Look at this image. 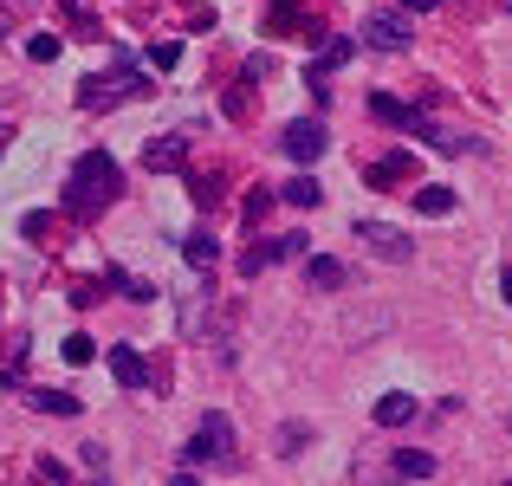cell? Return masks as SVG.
Listing matches in <instances>:
<instances>
[{"label":"cell","mask_w":512,"mask_h":486,"mask_svg":"<svg viewBox=\"0 0 512 486\" xmlns=\"http://www.w3.org/2000/svg\"><path fill=\"white\" fill-rule=\"evenodd\" d=\"M26 402L39 415H78V396H59V389H26Z\"/></svg>","instance_id":"cell-20"},{"label":"cell","mask_w":512,"mask_h":486,"mask_svg":"<svg viewBox=\"0 0 512 486\" xmlns=\"http://www.w3.org/2000/svg\"><path fill=\"white\" fill-rule=\"evenodd\" d=\"M325 143H331L325 117H292V124L279 130V150H286L292 162H318V156H325Z\"/></svg>","instance_id":"cell-6"},{"label":"cell","mask_w":512,"mask_h":486,"mask_svg":"<svg viewBox=\"0 0 512 486\" xmlns=\"http://www.w3.org/2000/svg\"><path fill=\"white\" fill-rule=\"evenodd\" d=\"M188 461H214V467H227L234 461V422H227V415H208V422L195 428V441H188Z\"/></svg>","instance_id":"cell-5"},{"label":"cell","mask_w":512,"mask_h":486,"mask_svg":"<svg viewBox=\"0 0 512 486\" xmlns=\"http://www.w3.org/2000/svg\"><path fill=\"white\" fill-rule=\"evenodd\" d=\"M143 59H150V72H169V65L182 59V46H175V39H163V46H150Z\"/></svg>","instance_id":"cell-25"},{"label":"cell","mask_w":512,"mask_h":486,"mask_svg":"<svg viewBox=\"0 0 512 486\" xmlns=\"http://www.w3.org/2000/svg\"><path fill=\"white\" fill-rule=\"evenodd\" d=\"M273 201H279V188H266V182H260V188H247V201H240V227H260Z\"/></svg>","instance_id":"cell-17"},{"label":"cell","mask_w":512,"mask_h":486,"mask_svg":"<svg viewBox=\"0 0 512 486\" xmlns=\"http://www.w3.org/2000/svg\"><path fill=\"white\" fill-rule=\"evenodd\" d=\"M500 7H506V13H512V0H500Z\"/></svg>","instance_id":"cell-31"},{"label":"cell","mask_w":512,"mask_h":486,"mask_svg":"<svg viewBox=\"0 0 512 486\" xmlns=\"http://www.w3.org/2000/svg\"><path fill=\"white\" fill-rule=\"evenodd\" d=\"M357 240L376 253V260H389V266H409L415 260V240L402 234V227H389V221H370V214L357 221Z\"/></svg>","instance_id":"cell-4"},{"label":"cell","mask_w":512,"mask_h":486,"mask_svg":"<svg viewBox=\"0 0 512 486\" xmlns=\"http://www.w3.org/2000/svg\"><path fill=\"white\" fill-rule=\"evenodd\" d=\"M59 13H65V20H72V33H98V13H91V0H59Z\"/></svg>","instance_id":"cell-21"},{"label":"cell","mask_w":512,"mask_h":486,"mask_svg":"<svg viewBox=\"0 0 512 486\" xmlns=\"http://www.w3.org/2000/svg\"><path fill=\"white\" fill-rule=\"evenodd\" d=\"M182 253H188V266H195V273H208V266L221 260V240H214L208 227H195V234L182 240Z\"/></svg>","instance_id":"cell-15"},{"label":"cell","mask_w":512,"mask_h":486,"mask_svg":"<svg viewBox=\"0 0 512 486\" xmlns=\"http://www.w3.org/2000/svg\"><path fill=\"white\" fill-rule=\"evenodd\" d=\"M124 195V175H117V162L104 156V150H85L72 162V175H65V214H72V221H91V214H104L111 208V201Z\"/></svg>","instance_id":"cell-1"},{"label":"cell","mask_w":512,"mask_h":486,"mask_svg":"<svg viewBox=\"0 0 512 486\" xmlns=\"http://www.w3.org/2000/svg\"><path fill=\"white\" fill-rule=\"evenodd\" d=\"M415 162L422 156H383V162H363V182L370 188H402L415 175Z\"/></svg>","instance_id":"cell-9"},{"label":"cell","mask_w":512,"mask_h":486,"mask_svg":"<svg viewBox=\"0 0 512 486\" xmlns=\"http://www.w3.org/2000/svg\"><path fill=\"white\" fill-rule=\"evenodd\" d=\"M150 91V78L130 65V52H117L111 46V72H91V78H78V104L85 111H111L117 98H143Z\"/></svg>","instance_id":"cell-2"},{"label":"cell","mask_w":512,"mask_h":486,"mask_svg":"<svg viewBox=\"0 0 512 486\" xmlns=\"http://www.w3.org/2000/svg\"><path fill=\"white\" fill-rule=\"evenodd\" d=\"M286 253H305V234H279V240H253L247 247V260H240V273H260V266H273V260H286Z\"/></svg>","instance_id":"cell-7"},{"label":"cell","mask_w":512,"mask_h":486,"mask_svg":"<svg viewBox=\"0 0 512 486\" xmlns=\"http://www.w3.org/2000/svg\"><path fill=\"white\" fill-rule=\"evenodd\" d=\"M59 39H52V33H33V39H26V59H39V65H52V59H59Z\"/></svg>","instance_id":"cell-23"},{"label":"cell","mask_w":512,"mask_h":486,"mask_svg":"<svg viewBox=\"0 0 512 486\" xmlns=\"http://www.w3.org/2000/svg\"><path fill=\"white\" fill-rule=\"evenodd\" d=\"M500 292H506V299H512V266H506V273H500Z\"/></svg>","instance_id":"cell-30"},{"label":"cell","mask_w":512,"mask_h":486,"mask_svg":"<svg viewBox=\"0 0 512 486\" xmlns=\"http://www.w3.org/2000/svg\"><path fill=\"white\" fill-rule=\"evenodd\" d=\"M312 286H325V292H338V286H350V273H344V266H338V260H325V253H318V260H312Z\"/></svg>","instance_id":"cell-22"},{"label":"cell","mask_w":512,"mask_h":486,"mask_svg":"<svg viewBox=\"0 0 512 486\" xmlns=\"http://www.w3.org/2000/svg\"><path fill=\"white\" fill-rule=\"evenodd\" d=\"M370 415H376V428H409V422H415L422 409H415V396H402V389H389V396L376 402Z\"/></svg>","instance_id":"cell-11"},{"label":"cell","mask_w":512,"mask_h":486,"mask_svg":"<svg viewBox=\"0 0 512 486\" xmlns=\"http://www.w3.org/2000/svg\"><path fill=\"white\" fill-rule=\"evenodd\" d=\"M350 52H357V46H350V39H325V46H318L312 72H305V78H312V91H318V104H325V72H338V65L350 59Z\"/></svg>","instance_id":"cell-10"},{"label":"cell","mask_w":512,"mask_h":486,"mask_svg":"<svg viewBox=\"0 0 512 486\" xmlns=\"http://www.w3.org/2000/svg\"><path fill=\"white\" fill-rule=\"evenodd\" d=\"M389 467H396V480H402V486H415V480H435V454H422V448H402Z\"/></svg>","instance_id":"cell-13"},{"label":"cell","mask_w":512,"mask_h":486,"mask_svg":"<svg viewBox=\"0 0 512 486\" xmlns=\"http://www.w3.org/2000/svg\"><path fill=\"white\" fill-rule=\"evenodd\" d=\"M396 7H402V13H409V20H415V13H435L441 0H396Z\"/></svg>","instance_id":"cell-28"},{"label":"cell","mask_w":512,"mask_h":486,"mask_svg":"<svg viewBox=\"0 0 512 486\" xmlns=\"http://www.w3.org/2000/svg\"><path fill=\"white\" fill-rule=\"evenodd\" d=\"M299 26H305L299 0H273V7H266V33H299Z\"/></svg>","instance_id":"cell-18"},{"label":"cell","mask_w":512,"mask_h":486,"mask_svg":"<svg viewBox=\"0 0 512 486\" xmlns=\"http://www.w3.org/2000/svg\"><path fill=\"white\" fill-rule=\"evenodd\" d=\"M188 188H195V201H221V175H188Z\"/></svg>","instance_id":"cell-27"},{"label":"cell","mask_w":512,"mask_h":486,"mask_svg":"<svg viewBox=\"0 0 512 486\" xmlns=\"http://www.w3.org/2000/svg\"><path fill=\"white\" fill-rule=\"evenodd\" d=\"M370 117H376V124H389V130H409V137L422 130V111H409V104L389 98V91H370Z\"/></svg>","instance_id":"cell-8"},{"label":"cell","mask_w":512,"mask_h":486,"mask_svg":"<svg viewBox=\"0 0 512 486\" xmlns=\"http://www.w3.org/2000/svg\"><path fill=\"white\" fill-rule=\"evenodd\" d=\"M279 201H292V208H318V201H325V188H318L312 175H292V182L279 188Z\"/></svg>","instance_id":"cell-19"},{"label":"cell","mask_w":512,"mask_h":486,"mask_svg":"<svg viewBox=\"0 0 512 486\" xmlns=\"http://www.w3.org/2000/svg\"><path fill=\"white\" fill-rule=\"evenodd\" d=\"M506 486H512V480H506Z\"/></svg>","instance_id":"cell-32"},{"label":"cell","mask_w":512,"mask_h":486,"mask_svg":"<svg viewBox=\"0 0 512 486\" xmlns=\"http://www.w3.org/2000/svg\"><path fill=\"white\" fill-rule=\"evenodd\" d=\"M415 208L428 214V221H441V214H454V188H441V182H428V188H415Z\"/></svg>","instance_id":"cell-16"},{"label":"cell","mask_w":512,"mask_h":486,"mask_svg":"<svg viewBox=\"0 0 512 486\" xmlns=\"http://www.w3.org/2000/svg\"><path fill=\"white\" fill-rule=\"evenodd\" d=\"M111 376H117L124 389H143V383H150V370H143V357H137L130 344H111Z\"/></svg>","instance_id":"cell-12"},{"label":"cell","mask_w":512,"mask_h":486,"mask_svg":"<svg viewBox=\"0 0 512 486\" xmlns=\"http://www.w3.org/2000/svg\"><path fill=\"white\" fill-rule=\"evenodd\" d=\"M65 357H72V363H91V357H98V344H91L85 331H72V337H65Z\"/></svg>","instance_id":"cell-26"},{"label":"cell","mask_w":512,"mask_h":486,"mask_svg":"<svg viewBox=\"0 0 512 486\" xmlns=\"http://www.w3.org/2000/svg\"><path fill=\"white\" fill-rule=\"evenodd\" d=\"M169 486H201V480H195V474H175V480H169Z\"/></svg>","instance_id":"cell-29"},{"label":"cell","mask_w":512,"mask_h":486,"mask_svg":"<svg viewBox=\"0 0 512 486\" xmlns=\"http://www.w3.org/2000/svg\"><path fill=\"white\" fill-rule=\"evenodd\" d=\"M305 441H312V428H305V422H286V428H279V454H299Z\"/></svg>","instance_id":"cell-24"},{"label":"cell","mask_w":512,"mask_h":486,"mask_svg":"<svg viewBox=\"0 0 512 486\" xmlns=\"http://www.w3.org/2000/svg\"><path fill=\"white\" fill-rule=\"evenodd\" d=\"M143 169H182V137H150L143 143Z\"/></svg>","instance_id":"cell-14"},{"label":"cell","mask_w":512,"mask_h":486,"mask_svg":"<svg viewBox=\"0 0 512 486\" xmlns=\"http://www.w3.org/2000/svg\"><path fill=\"white\" fill-rule=\"evenodd\" d=\"M363 46L370 52H409L415 46V26L402 7H376L370 20H363Z\"/></svg>","instance_id":"cell-3"}]
</instances>
